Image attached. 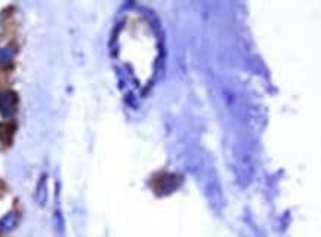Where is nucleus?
I'll return each mask as SVG.
<instances>
[{"label":"nucleus","mask_w":321,"mask_h":237,"mask_svg":"<svg viewBox=\"0 0 321 237\" xmlns=\"http://www.w3.org/2000/svg\"><path fill=\"white\" fill-rule=\"evenodd\" d=\"M36 202L40 206H45L47 202V181H46V175L40 178V181L36 187Z\"/></svg>","instance_id":"obj_3"},{"label":"nucleus","mask_w":321,"mask_h":237,"mask_svg":"<svg viewBox=\"0 0 321 237\" xmlns=\"http://www.w3.org/2000/svg\"><path fill=\"white\" fill-rule=\"evenodd\" d=\"M17 225H18V213L17 212H9L0 219V231H3V233L12 231Z\"/></svg>","instance_id":"obj_2"},{"label":"nucleus","mask_w":321,"mask_h":237,"mask_svg":"<svg viewBox=\"0 0 321 237\" xmlns=\"http://www.w3.org/2000/svg\"><path fill=\"white\" fill-rule=\"evenodd\" d=\"M17 105V95L14 92H2L0 94V113L3 116H11L15 113Z\"/></svg>","instance_id":"obj_1"},{"label":"nucleus","mask_w":321,"mask_h":237,"mask_svg":"<svg viewBox=\"0 0 321 237\" xmlns=\"http://www.w3.org/2000/svg\"><path fill=\"white\" fill-rule=\"evenodd\" d=\"M14 56H15V47L14 46L0 47V66L11 63Z\"/></svg>","instance_id":"obj_4"},{"label":"nucleus","mask_w":321,"mask_h":237,"mask_svg":"<svg viewBox=\"0 0 321 237\" xmlns=\"http://www.w3.org/2000/svg\"><path fill=\"white\" fill-rule=\"evenodd\" d=\"M53 225H55V231L58 236H62L64 234V227H66V224H64V218H62V212L59 209L55 211L53 213Z\"/></svg>","instance_id":"obj_5"}]
</instances>
